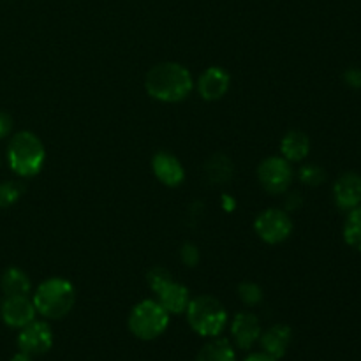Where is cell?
I'll return each instance as SVG.
<instances>
[{
  "mask_svg": "<svg viewBox=\"0 0 361 361\" xmlns=\"http://www.w3.org/2000/svg\"><path fill=\"white\" fill-rule=\"evenodd\" d=\"M148 95L161 102H180L192 92L194 80L182 63L162 62L152 67L145 78Z\"/></svg>",
  "mask_w": 361,
  "mask_h": 361,
  "instance_id": "6da1fadb",
  "label": "cell"
},
{
  "mask_svg": "<svg viewBox=\"0 0 361 361\" xmlns=\"http://www.w3.org/2000/svg\"><path fill=\"white\" fill-rule=\"evenodd\" d=\"M35 310L46 319H62L76 303V289L63 277H49L39 284L34 293Z\"/></svg>",
  "mask_w": 361,
  "mask_h": 361,
  "instance_id": "7a4b0ae2",
  "label": "cell"
},
{
  "mask_svg": "<svg viewBox=\"0 0 361 361\" xmlns=\"http://www.w3.org/2000/svg\"><path fill=\"white\" fill-rule=\"evenodd\" d=\"M46 161V150L42 141L34 133H18L7 147V162L11 169L21 178L35 176Z\"/></svg>",
  "mask_w": 361,
  "mask_h": 361,
  "instance_id": "3957f363",
  "label": "cell"
},
{
  "mask_svg": "<svg viewBox=\"0 0 361 361\" xmlns=\"http://www.w3.org/2000/svg\"><path fill=\"white\" fill-rule=\"evenodd\" d=\"M185 314L190 328L201 337H219L228 323L224 305L214 296L203 295L190 300Z\"/></svg>",
  "mask_w": 361,
  "mask_h": 361,
  "instance_id": "277c9868",
  "label": "cell"
},
{
  "mask_svg": "<svg viewBox=\"0 0 361 361\" xmlns=\"http://www.w3.org/2000/svg\"><path fill=\"white\" fill-rule=\"evenodd\" d=\"M127 324L136 338L154 341L168 330L169 314L157 300H143L133 307Z\"/></svg>",
  "mask_w": 361,
  "mask_h": 361,
  "instance_id": "5b68a950",
  "label": "cell"
},
{
  "mask_svg": "<svg viewBox=\"0 0 361 361\" xmlns=\"http://www.w3.org/2000/svg\"><path fill=\"white\" fill-rule=\"evenodd\" d=\"M148 286L157 296V302L168 310V314H182L185 312L190 303V293L183 284L173 279L166 268L155 267L147 275Z\"/></svg>",
  "mask_w": 361,
  "mask_h": 361,
  "instance_id": "8992f818",
  "label": "cell"
},
{
  "mask_svg": "<svg viewBox=\"0 0 361 361\" xmlns=\"http://www.w3.org/2000/svg\"><path fill=\"white\" fill-rule=\"evenodd\" d=\"M254 229L263 242L275 245V243L286 242L291 236L293 222L286 210L268 208L257 215L254 221Z\"/></svg>",
  "mask_w": 361,
  "mask_h": 361,
  "instance_id": "52a82bcc",
  "label": "cell"
},
{
  "mask_svg": "<svg viewBox=\"0 0 361 361\" xmlns=\"http://www.w3.org/2000/svg\"><path fill=\"white\" fill-rule=\"evenodd\" d=\"M257 178L270 194H282L289 189L293 180L291 162L284 157H268L257 168Z\"/></svg>",
  "mask_w": 361,
  "mask_h": 361,
  "instance_id": "ba28073f",
  "label": "cell"
},
{
  "mask_svg": "<svg viewBox=\"0 0 361 361\" xmlns=\"http://www.w3.org/2000/svg\"><path fill=\"white\" fill-rule=\"evenodd\" d=\"M53 345V331L48 323L44 321H32L27 326L21 328L18 335V348L20 351L27 353L30 356H41L51 349Z\"/></svg>",
  "mask_w": 361,
  "mask_h": 361,
  "instance_id": "9c48e42d",
  "label": "cell"
},
{
  "mask_svg": "<svg viewBox=\"0 0 361 361\" xmlns=\"http://www.w3.org/2000/svg\"><path fill=\"white\" fill-rule=\"evenodd\" d=\"M34 302L28 298V295H18V296H6V300L0 305V317L4 323L11 328H23L28 323L35 319Z\"/></svg>",
  "mask_w": 361,
  "mask_h": 361,
  "instance_id": "30bf717a",
  "label": "cell"
},
{
  "mask_svg": "<svg viewBox=\"0 0 361 361\" xmlns=\"http://www.w3.org/2000/svg\"><path fill=\"white\" fill-rule=\"evenodd\" d=\"M231 85V76L222 67H208L197 80V92L204 101H219L224 97Z\"/></svg>",
  "mask_w": 361,
  "mask_h": 361,
  "instance_id": "8fae6325",
  "label": "cell"
},
{
  "mask_svg": "<svg viewBox=\"0 0 361 361\" xmlns=\"http://www.w3.org/2000/svg\"><path fill=\"white\" fill-rule=\"evenodd\" d=\"M152 169L159 182L168 187H178L185 178V169L182 162L171 152L159 150L152 159Z\"/></svg>",
  "mask_w": 361,
  "mask_h": 361,
  "instance_id": "7c38bea8",
  "label": "cell"
},
{
  "mask_svg": "<svg viewBox=\"0 0 361 361\" xmlns=\"http://www.w3.org/2000/svg\"><path fill=\"white\" fill-rule=\"evenodd\" d=\"M261 334H263V331H261V323L254 314H236L235 319H233L231 323V337L233 341H235L236 348L247 351V349H250L257 341H259Z\"/></svg>",
  "mask_w": 361,
  "mask_h": 361,
  "instance_id": "4fadbf2b",
  "label": "cell"
},
{
  "mask_svg": "<svg viewBox=\"0 0 361 361\" xmlns=\"http://www.w3.org/2000/svg\"><path fill=\"white\" fill-rule=\"evenodd\" d=\"M335 203L341 210H353L361 203V176L356 173H345L334 185Z\"/></svg>",
  "mask_w": 361,
  "mask_h": 361,
  "instance_id": "5bb4252c",
  "label": "cell"
},
{
  "mask_svg": "<svg viewBox=\"0 0 361 361\" xmlns=\"http://www.w3.org/2000/svg\"><path fill=\"white\" fill-rule=\"evenodd\" d=\"M293 331L288 324H274L264 334H261V348L267 355L274 356L275 360L284 358L291 345Z\"/></svg>",
  "mask_w": 361,
  "mask_h": 361,
  "instance_id": "9a60e30c",
  "label": "cell"
},
{
  "mask_svg": "<svg viewBox=\"0 0 361 361\" xmlns=\"http://www.w3.org/2000/svg\"><path fill=\"white\" fill-rule=\"evenodd\" d=\"M310 141L309 136L302 130H289L281 141L282 157L289 162H300L309 155Z\"/></svg>",
  "mask_w": 361,
  "mask_h": 361,
  "instance_id": "2e32d148",
  "label": "cell"
},
{
  "mask_svg": "<svg viewBox=\"0 0 361 361\" xmlns=\"http://www.w3.org/2000/svg\"><path fill=\"white\" fill-rule=\"evenodd\" d=\"M0 288H2L6 296H18V295H28L32 289L30 279L20 268H7L0 279Z\"/></svg>",
  "mask_w": 361,
  "mask_h": 361,
  "instance_id": "e0dca14e",
  "label": "cell"
},
{
  "mask_svg": "<svg viewBox=\"0 0 361 361\" xmlns=\"http://www.w3.org/2000/svg\"><path fill=\"white\" fill-rule=\"evenodd\" d=\"M196 361H236L235 348L226 338L214 337V341L201 348Z\"/></svg>",
  "mask_w": 361,
  "mask_h": 361,
  "instance_id": "ac0fdd59",
  "label": "cell"
},
{
  "mask_svg": "<svg viewBox=\"0 0 361 361\" xmlns=\"http://www.w3.org/2000/svg\"><path fill=\"white\" fill-rule=\"evenodd\" d=\"M344 240L351 249L361 252V207L349 210L344 224Z\"/></svg>",
  "mask_w": 361,
  "mask_h": 361,
  "instance_id": "d6986e66",
  "label": "cell"
},
{
  "mask_svg": "<svg viewBox=\"0 0 361 361\" xmlns=\"http://www.w3.org/2000/svg\"><path fill=\"white\" fill-rule=\"evenodd\" d=\"M23 194V185L20 182H0V208H9L16 203Z\"/></svg>",
  "mask_w": 361,
  "mask_h": 361,
  "instance_id": "ffe728a7",
  "label": "cell"
},
{
  "mask_svg": "<svg viewBox=\"0 0 361 361\" xmlns=\"http://www.w3.org/2000/svg\"><path fill=\"white\" fill-rule=\"evenodd\" d=\"M238 296L245 305H257L263 300V289L254 282L245 281L238 286Z\"/></svg>",
  "mask_w": 361,
  "mask_h": 361,
  "instance_id": "44dd1931",
  "label": "cell"
},
{
  "mask_svg": "<svg viewBox=\"0 0 361 361\" xmlns=\"http://www.w3.org/2000/svg\"><path fill=\"white\" fill-rule=\"evenodd\" d=\"M324 178H326V175H324L323 169L316 164L302 166V169H300V180H302L305 185H321V183L324 182Z\"/></svg>",
  "mask_w": 361,
  "mask_h": 361,
  "instance_id": "7402d4cb",
  "label": "cell"
},
{
  "mask_svg": "<svg viewBox=\"0 0 361 361\" xmlns=\"http://www.w3.org/2000/svg\"><path fill=\"white\" fill-rule=\"evenodd\" d=\"M180 257H182L183 264H187V267H197V263H200V250H197L194 243H183L182 249H180Z\"/></svg>",
  "mask_w": 361,
  "mask_h": 361,
  "instance_id": "603a6c76",
  "label": "cell"
},
{
  "mask_svg": "<svg viewBox=\"0 0 361 361\" xmlns=\"http://www.w3.org/2000/svg\"><path fill=\"white\" fill-rule=\"evenodd\" d=\"M13 130V116L6 111H0V140L7 137Z\"/></svg>",
  "mask_w": 361,
  "mask_h": 361,
  "instance_id": "cb8c5ba5",
  "label": "cell"
},
{
  "mask_svg": "<svg viewBox=\"0 0 361 361\" xmlns=\"http://www.w3.org/2000/svg\"><path fill=\"white\" fill-rule=\"evenodd\" d=\"M345 83L351 85L355 88H361V71L360 69H349L344 76Z\"/></svg>",
  "mask_w": 361,
  "mask_h": 361,
  "instance_id": "d4e9b609",
  "label": "cell"
},
{
  "mask_svg": "<svg viewBox=\"0 0 361 361\" xmlns=\"http://www.w3.org/2000/svg\"><path fill=\"white\" fill-rule=\"evenodd\" d=\"M300 204H302V197L298 196V192H293L291 196L286 200V208H288V210H298Z\"/></svg>",
  "mask_w": 361,
  "mask_h": 361,
  "instance_id": "484cf974",
  "label": "cell"
},
{
  "mask_svg": "<svg viewBox=\"0 0 361 361\" xmlns=\"http://www.w3.org/2000/svg\"><path fill=\"white\" fill-rule=\"evenodd\" d=\"M243 361H279V360H275L274 356L267 355V353H254V355L247 356Z\"/></svg>",
  "mask_w": 361,
  "mask_h": 361,
  "instance_id": "4316f807",
  "label": "cell"
},
{
  "mask_svg": "<svg viewBox=\"0 0 361 361\" xmlns=\"http://www.w3.org/2000/svg\"><path fill=\"white\" fill-rule=\"evenodd\" d=\"M11 361H32V356L27 355V353L20 351V353H16L13 358H11Z\"/></svg>",
  "mask_w": 361,
  "mask_h": 361,
  "instance_id": "83f0119b",
  "label": "cell"
},
{
  "mask_svg": "<svg viewBox=\"0 0 361 361\" xmlns=\"http://www.w3.org/2000/svg\"><path fill=\"white\" fill-rule=\"evenodd\" d=\"M0 166H2V159H0Z\"/></svg>",
  "mask_w": 361,
  "mask_h": 361,
  "instance_id": "f1b7e54d",
  "label": "cell"
}]
</instances>
